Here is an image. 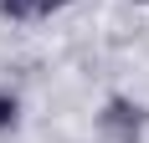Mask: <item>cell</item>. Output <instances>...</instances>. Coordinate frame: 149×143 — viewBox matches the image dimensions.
<instances>
[{
	"mask_svg": "<svg viewBox=\"0 0 149 143\" xmlns=\"http://www.w3.org/2000/svg\"><path fill=\"white\" fill-rule=\"evenodd\" d=\"M139 123H144V118H139V107H134V102H123V97H113V102H108V128H118L123 138H129V133H139Z\"/></svg>",
	"mask_w": 149,
	"mask_h": 143,
	"instance_id": "1",
	"label": "cell"
},
{
	"mask_svg": "<svg viewBox=\"0 0 149 143\" xmlns=\"http://www.w3.org/2000/svg\"><path fill=\"white\" fill-rule=\"evenodd\" d=\"M15 113H21L15 92H5V87H0V133H5V128H15Z\"/></svg>",
	"mask_w": 149,
	"mask_h": 143,
	"instance_id": "2",
	"label": "cell"
},
{
	"mask_svg": "<svg viewBox=\"0 0 149 143\" xmlns=\"http://www.w3.org/2000/svg\"><path fill=\"white\" fill-rule=\"evenodd\" d=\"M31 0H0V15H26Z\"/></svg>",
	"mask_w": 149,
	"mask_h": 143,
	"instance_id": "3",
	"label": "cell"
},
{
	"mask_svg": "<svg viewBox=\"0 0 149 143\" xmlns=\"http://www.w3.org/2000/svg\"><path fill=\"white\" fill-rule=\"evenodd\" d=\"M62 5H67V0H31V10H41V15L46 10H62Z\"/></svg>",
	"mask_w": 149,
	"mask_h": 143,
	"instance_id": "4",
	"label": "cell"
}]
</instances>
